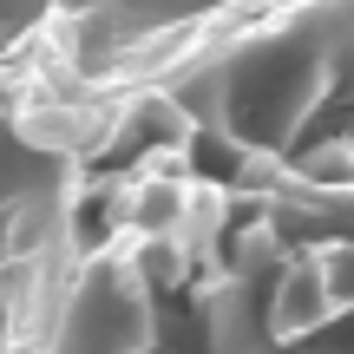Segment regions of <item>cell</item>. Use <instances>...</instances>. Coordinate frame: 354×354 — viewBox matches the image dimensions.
Returning <instances> with one entry per match:
<instances>
[{
  "label": "cell",
  "mask_w": 354,
  "mask_h": 354,
  "mask_svg": "<svg viewBox=\"0 0 354 354\" xmlns=\"http://www.w3.org/2000/svg\"><path fill=\"white\" fill-rule=\"evenodd\" d=\"M158 86L190 125L302 184L354 190V0H289L190 46Z\"/></svg>",
  "instance_id": "6da1fadb"
},
{
  "label": "cell",
  "mask_w": 354,
  "mask_h": 354,
  "mask_svg": "<svg viewBox=\"0 0 354 354\" xmlns=\"http://www.w3.org/2000/svg\"><path fill=\"white\" fill-rule=\"evenodd\" d=\"M289 0H53L46 53L66 79V99H99V92H145L184 59L190 46L230 33V26L276 13Z\"/></svg>",
  "instance_id": "7a4b0ae2"
},
{
  "label": "cell",
  "mask_w": 354,
  "mask_h": 354,
  "mask_svg": "<svg viewBox=\"0 0 354 354\" xmlns=\"http://www.w3.org/2000/svg\"><path fill=\"white\" fill-rule=\"evenodd\" d=\"M342 315L328 295V276H322V250H295L289 269L276 276V302H269V322H276L282 342H308L315 328Z\"/></svg>",
  "instance_id": "3957f363"
},
{
  "label": "cell",
  "mask_w": 354,
  "mask_h": 354,
  "mask_svg": "<svg viewBox=\"0 0 354 354\" xmlns=\"http://www.w3.org/2000/svg\"><path fill=\"white\" fill-rule=\"evenodd\" d=\"M46 20H53V0H0V33L13 53H33L46 39Z\"/></svg>",
  "instance_id": "277c9868"
},
{
  "label": "cell",
  "mask_w": 354,
  "mask_h": 354,
  "mask_svg": "<svg viewBox=\"0 0 354 354\" xmlns=\"http://www.w3.org/2000/svg\"><path fill=\"white\" fill-rule=\"evenodd\" d=\"M322 276H328L335 308H354V243H328L322 250Z\"/></svg>",
  "instance_id": "5b68a950"
}]
</instances>
